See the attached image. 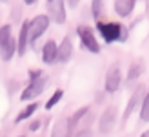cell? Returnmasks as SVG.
<instances>
[{"instance_id":"1","label":"cell","mask_w":149,"mask_h":137,"mask_svg":"<svg viewBox=\"0 0 149 137\" xmlns=\"http://www.w3.org/2000/svg\"><path fill=\"white\" fill-rule=\"evenodd\" d=\"M96 29L102 35V39L107 44L113 42H125L127 40V28H124L118 22H100L96 20Z\"/></svg>"},{"instance_id":"2","label":"cell","mask_w":149,"mask_h":137,"mask_svg":"<svg viewBox=\"0 0 149 137\" xmlns=\"http://www.w3.org/2000/svg\"><path fill=\"white\" fill-rule=\"evenodd\" d=\"M51 24V20L47 15H36L33 20L27 22V39H29V44H35L40 37L47 31V28Z\"/></svg>"},{"instance_id":"3","label":"cell","mask_w":149,"mask_h":137,"mask_svg":"<svg viewBox=\"0 0 149 137\" xmlns=\"http://www.w3.org/2000/svg\"><path fill=\"white\" fill-rule=\"evenodd\" d=\"M47 84H49V79H47V77H44V75H42L40 79H36V81H31L24 90H22V93H20V101L24 102V101H33V99L40 97L44 91H46Z\"/></svg>"},{"instance_id":"4","label":"cell","mask_w":149,"mask_h":137,"mask_svg":"<svg viewBox=\"0 0 149 137\" xmlns=\"http://www.w3.org/2000/svg\"><path fill=\"white\" fill-rule=\"evenodd\" d=\"M77 33H78V37H80L82 46H84L89 53L98 55V53H100V42L96 40L93 29L89 28V26H78V28H77Z\"/></svg>"},{"instance_id":"5","label":"cell","mask_w":149,"mask_h":137,"mask_svg":"<svg viewBox=\"0 0 149 137\" xmlns=\"http://www.w3.org/2000/svg\"><path fill=\"white\" fill-rule=\"evenodd\" d=\"M46 7H47V17L51 22H55V24H65L68 15H65V2L64 0H47Z\"/></svg>"},{"instance_id":"6","label":"cell","mask_w":149,"mask_h":137,"mask_svg":"<svg viewBox=\"0 0 149 137\" xmlns=\"http://www.w3.org/2000/svg\"><path fill=\"white\" fill-rule=\"evenodd\" d=\"M116 117H118V110L116 106H109L104 110V113L98 119V132L100 133H109L116 124Z\"/></svg>"},{"instance_id":"7","label":"cell","mask_w":149,"mask_h":137,"mask_svg":"<svg viewBox=\"0 0 149 137\" xmlns=\"http://www.w3.org/2000/svg\"><path fill=\"white\" fill-rule=\"evenodd\" d=\"M122 84V71L120 68L116 64L109 68V71L106 75V84H104V90H106V93H116L118 88Z\"/></svg>"},{"instance_id":"8","label":"cell","mask_w":149,"mask_h":137,"mask_svg":"<svg viewBox=\"0 0 149 137\" xmlns=\"http://www.w3.org/2000/svg\"><path fill=\"white\" fill-rule=\"evenodd\" d=\"M73 57V42L69 37H64L60 44H56V62L68 64Z\"/></svg>"},{"instance_id":"9","label":"cell","mask_w":149,"mask_h":137,"mask_svg":"<svg viewBox=\"0 0 149 137\" xmlns=\"http://www.w3.org/2000/svg\"><path fill=\"white\" fill-rule=\"evenodd\" d=\"M146 93H147V91H146L144 86H138L135 91H133V95L129 97V101H127V106H125V110H124V117H122V119H124V123L131 117V113L136 110V106H140V101L144 99Z\"/></svg>"},{"instance_id":"10","label":"cell","mask_w":149,"mask_h":137,"mask_svg":"<svg viewBox=\"0 0 149 137\" xmlns=\"http://www.w3.org/2000/svg\"><path fill=\"white\" fill-rule=\"evenodd\" d=\"M71 132H73V123L69 117H60L53 124L51 128V135L49 137H71Z\"/></svg>"},{"instance_id":"11","label":"cell","mask_w":149,"mask_h":137,"mask_svg":"<svg viewBox=\"0 0 149 137\" xmlns=\"http://www.w3.org/2000/svg\"><path fill=\"white\" fill-rule=\"evenodd\" d=\"M15 53H17V39H15V37H9L6 42L0 44V59H2L4 62H9L15 57Z\"/></svg>"},{"instance_id":"12","label":"cell","mask_w":149,"mask_h":137,"mask_svg":"<svg viewBox=\"0 0 149 137\" xmlns=\"http://www.w3.org/2000/svg\"><path fill=\"white\" fill-rule=\"evenodd\" d=\"M42 62L47 64V66L56 62V42L53 39H49L46 44H44V48H42Z\"/></svg>"},{"instance_id":"13","label":"cell","mask_w":149,"mask_h":137,"mask_svg":"<svg viewBox=\"0 0 149 137\" xmlns=\"http://www.w3.org/2000/svg\"><path fill=\"white\" fill-rule=\"evenodd\" d=\"M27 46H29V39H27V20H24V22H22V26H20L18 39H17V53H18L20 57L26 55Z\"/></svg>"},{"instance_id":"14","label":"cell","mask_w":149,"mask_h":137,"mask_svg":"<svg viewBox=\"0 0 149 137\" xmlns=\"http://www.w3.org/2000/svg\"><path fill=\"white\" fill-rule=\"evenodd\" d=\"M136 6V0H115V13L118 17H129Z\"/></svg>"},{"instance_id":"15","label":"cell","mask_w":149,"mask_h":137,"mask_svg":"<svg viewBox=\"0 0 149 137\" xmlns=\"http://www.w3.org/2000/svg\"><path fill=\"white\" fill-rule=\"evenodd\" d=\"M36 110H38V102H29V104L26 106V108L22 110V112H18V115L15 117V124H20L22 121L29 119V117H31V115H33V113H35Z\"/></svg>"},{"instance_id":"16","label":"cell","mask_w":149,"mask_h":137,"mask_svg":"<svg viewBox=\"0 0 149 137\" xmlns=\"http://www.w3.org/2000/svg\"><path fill=\"white\" fill-rule=\"evenodd\" d=\"M62 97H64V90H60V88L55 90V91H53V95L47 99V102H46V106H44V108H46V110H53L55 106L62 101Z\"/></svg>"},{"instance_id":"17","label":"cell","mask_w":149,"mask_h":137,"mask_svg":"<svg viewBox=\"0 0 149 137\" xmlns=\"http://www.w3.org/2000/svg\"><path fill=\"white\" fill-rule=\"evenodd\" d=\"M140 102H142V106H140V121L147 123L149 121V97H147V93L144 95V99Z\"/></svg>"},{"instance_id":"18","label":"cell","mask_w":149,"mask_h":137,"mask_svg":"<svg viewBox=\"0 0 149 137\" xmlns=\"http://www.w3.org/2000/svg\"><path fill=\"white\" fill-rule=\"evenodd\" d=\"M91 13L95 20H100L102 13H104V0H93L91 2Z\"/></svg>"},{"instance_id":"19","label":"cell","mask_w":149,"mask_h":137,"mask_svg":"<svg viewBox=\"0 0 149 137\" xmlns=\"http://www.w3.org/2000/svg\"><path fill=\"white\" fill-rule=\"evenodd\" d=\"M140 73H142V66H140L138 62L133 64V66L129 68V71H127V81H135V79H138Z\"/></svg>"},{"instance_id":"20","label":"cell","mask_w":149,"mask_h":137,"mask_svg":"<svg viewBox=\"0 0 149 137\" xmlns=\"http://www.w3.org/2000/svg\"><path fill=\"white\" fill-rule=\"evenodd\" d=\"M9 37H13V31H11V24H4L0 28V44L6 42Z\"/></svg>"},{"instance_id":"21","label":"cell","mask_w":149,"mask_h":137,"mask_svg":"<svg viewBox=\"0 0 149 137\" xmlns=\"http://www.w3.org/2000/svg\"><path fill=\"white\" fill-rule=\"evenodd\" d=\"M87 112H89V106H84V108H80V110H77V112L73 113V117H71V123H73V124H77V123H78V121H80L82 117L86 115Z\"/></svg>"},{"instance_id":"22","label":"cell","mask_w":149,"mask_h":137,"mask_svg":"<svg viewBox=\"0 0 149 137\" xmlns=\"http://www.w3.org/2000/svg\"><path fill=\"white\" fill-rule=\"evenodd\" d=\"M42 70H31V71H29V82H31V81H36V79H40L42 77Z\"/></svg>"},{"instance_id":"23","label":"cell","mask_w":149,"mask_h":137,"mask_svg":"<svg viewBox=\"0 0 149 137\" xmlns=\"http://www.w3.org/2000/svg\"><path fill=\"white\" fill-rule=\"evenodd\" d=\"M40 126H42V121L40 119H35L31 124H29V132H36V130H40Z\"/></svg>"},{"instance_id":"24","label":"cell","mask_w":149,"mask_h":137,"mask_svg":"<svg viewBox=\"0 0 149 137\" xmlns=\"http://www.w3.org/2000/svg\"><path fill=\"white\" fill-rule=\"evenodd\" d=\"M74 137H93V130H89V128H84V130L77 132Z\"/></svg>"},{"instance_id":"25","label":"cell","mask_w":149,"mask_h":137,"mask_svg":"<svg viewBox=\"0 0 149 137\" xmlns=\"http://www.w3.org/2000/svg\"><path fill=\"white\" fill-rule=\"evenodd\" d=\"M64 2L68 4V7H77V6H78V2H80V0H64Z\"/></svg>"},{"instance_id":"26","label":"cell","mask_w":149,"mask_h":137,"mask_svg":"<svg viewBox=\"0 0 149 137\" xmlns=\"http://www.w3.org/2000/svg\"><path fill=\"white\" fill-rule=\"evenodd\" d=\"M36 2H38V0H24V4H26V6H35Z\"/></svg>"},{"instance_id":"27","label":"cell","mask_w":149,"mask_h":137,"mask_svg":"<svg viewBox=\"0 0 149 137\" xmlns=\"http://www.w3.org/2000/svg\"><path fill=\"white\" fill-rule=\"evenodd\" d=\"M140 137H149V133H147V132H144V133H142V135H140Z\"/></svg>"},{"instance_id":"28","label":"cell","mask_w":149,"mask_h":137,"mask_svg":"<svg viewBox=\"0 0 149 137\" xmlns=\"http://www.w3.org/2000/svg\"><path fill=\"white\" fill-rule=\"evenodd\" d=\"M17 137H26V135H17Z\"/></svg>"}]
</instances>
